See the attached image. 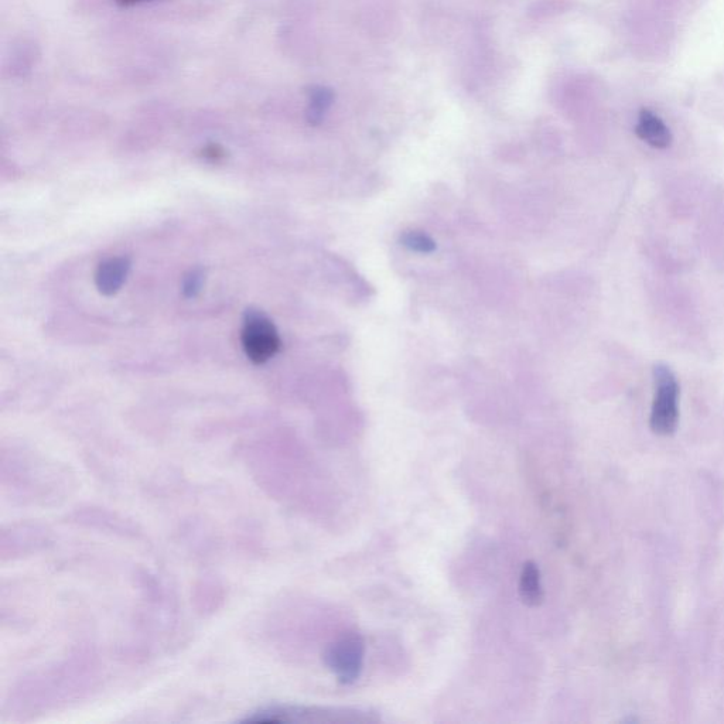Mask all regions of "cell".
Returning <instances> with one entry per match:
<instances>
[{
    "instance_id": "1",
    "label": "cell",
    "mask_w": 724,
    "mask_h": 724,
    "mask_svg": "<svg viewBox=\"0 0 724 724\" xmlns=\"http://www.w3.org/2000/svg\"><path fill=\"white\" fill-rule=\"evenodd\" d=\"M244 722L355 724L377 723L378 717L357 709L321 708V706L272 705L252 712Z\"/></svg>"
},
{
    "instance_id": "2",
    "label": "cell",
    "mask_w": 724,
    "mask_h": 724,
    "mask_svg": "<svg viewBox=\"0 0 724 724\" xmlns=\"http://www.w3.org/2000/svg\"><path fill=\"white\" fill-rule=\"evenodd\" d=\"M242 350L256 365L271 361L282 348V338L273 321L261 310L248 309L242 320Z\"/></svg>"
},
{
    "instance_id": "3",
    "label": "cell",
    "mask_w": 724,
    "mask_h": 724,
    "mask_svg": "<svg viewBox=\"0 0 724 724\" xmlns=\"http://www.w3.org/2000/svg\"><path fill=\"white\" fill-rule=\"evenodd\" d=\"M655 398L652 402L650 426L657 435H672L678 428L679 384L668 365L654 367Z\"/></svg>"
},
{
    "instance_id": "4",
    "label": "cell",
    "mask_w": 724,
    "mask_h": 724,
    "mask_svg": "<svg viewBox=\"0 0 724 724\" xmlns=\"http://www.w3.org/2000/svg\"><path fill=\"white\" fill-rule=\"evenodd\" d=\"M364 657V638L353 633L343 635L340 640L333 642L324 654V662L338 681L351 685L360 679Z\"/></svg>"
},
{
    "instance_id": "5",
    "label": "cell",
    "mask_w": 724,
    "mask_h": 724,
    "mask_svg": "<svg viewBox=\"0 0 724 724\" xmlns=\"http://www.w3.org/2000/svg\"><path fill=\"white\" fill-rule=\"evenodd\" d=\"M132 261L128 256H111L97 266L95 288L102 296H114L125 285L131 273Z\"/></svg>"
},
{
    "instance_id": "6",
    "label": "cell",
    "mask_w": 724,
    "mask_h": 724,
    "mask_svg": "<svg viewBox=\"0 0 724 724\" xmlns=\"http://www.w3.org/2000/svg\"><path fill=\"white\" fill-rule=\"evenodd\" d=\"M635 133L655 149H667L672 143V133L668 126L651 111H642L638 116Z\"/></svg>"
},
{
    "instance_id": "7",
    "label": "cell",
    "mask_w": 724,
    "mask_h": 724,
    "mask_svg": "<svg viewBox=\"0 0 724 724\" xmlns=\"http://www.w3.org/2000/svg\"><path fill=\"white\" fill-rule=\"evenodd\" d=\"M519 596L529 607H536L543 601L541 570L534 562L522 566L519 576Z\"/></svg>"
},
{
    "instance_id": "8",
    "label": "cell",
    "mask_w": 724,
    "mask_h": 724,
    "mask_svg": "<svg viewBox=\"0 0 724 724\" xmlns=\"http://www.w3.org/2000/svg\"><path fill=\"white\" fill-rule=\"evenodd\" d=\"M206 280V269L200 268V266L190 269L181 280V295H183L184 299H196L203 292Z\"/></svg>"
},
{
    "instance_id": "9",
    "label": "cell",
    "mask_w": 724,
    "mask_h": 724,
    "mask_svg": "<svg viewBox=\"0 0 724 724\" xmlns=\"http://www.w3.org/2000/svg\"><path fill=\"white\" fill-rule=\"evenodd\" d=\"M401 244L409 251L418 252V254L428 255L436 251V242L423 231H405L401 235Z\"/></svg>"
},
{
    "instance_id": "10",
    "label": "cell",
    "mask_w": 724,
    "mask_h": 724,
    "mask_svg": "<svg viewBox=\"0 0 724 724\" xmlns=\"http://www.w3.org/2000/svg\"><path fill=\"white\" fill-rule=\"evenodd\" d=\"M330 102L331 97L329 92L321 90V88L313 90L312 95H310L309 112H307V119H309L310 124H320L324 112L329 108Z\"/></svg>"
},
{
    "instance_id": "11",
    "label": "cell",
    "mask_w": 724,
    "mask_h": 724,
    "mask_svg": "<svg viewBox=\"0 0 724 724\" xmlns=\"http://www.w3.org/2000/svg\"><path fill=\"white\" fill-rule=\"evenodd\" d=\"M225 156H227L225 149L223 146L217 145V143H210L201 150V157L208 160V162H221V160L225 159Z\"/></svg>"
},
{
    "instance_id": "12",
    "label": "cell",
    "mask_w": 724,
    "mask_h": 724,
    "mask_svg": "<svg viewBox=\"0 0 724 724\" xmlns=\"http://www.w3.org/2000/svg\"><path fill=\"white\" fill-rule=\"evenodd\" d=\"M143 2H149V0H116V3L121 6H133Z\"/></svg>"
}]
</instances>
